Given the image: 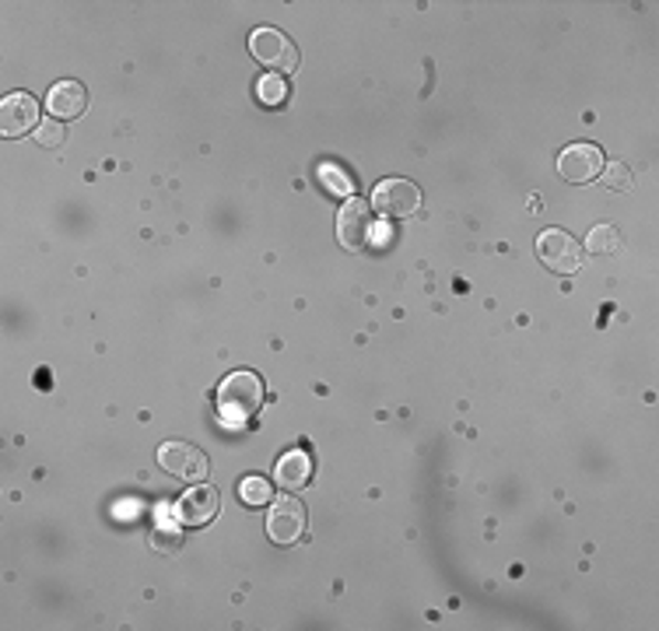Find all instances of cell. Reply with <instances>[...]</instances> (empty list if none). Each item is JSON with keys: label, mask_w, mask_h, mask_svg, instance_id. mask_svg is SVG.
I'll list each match as a JSON object with an SVG mask.
<instances>
[{"label": "cell", "mask_w": 659, "mask_h": 631, "mask_svg": "<svg viewBox=\"0 0 659 631\" xmlns=\"http://www.w3.org/2000/svg\"><path fill=\"white\" fill-rule=\"evenodd\" d=\"M256 98L264 106H285L288 103V82L281 74H264L256 82Z\"/></svg>", "instance_id": "15"}, {"label": "cell", "mask_w": 659, "mask_h": 631, "mask_svg": "<svg viewBox=\"0 0 659 631\" xmlns=\"http://www.w3.org/2000/svg\"><path fill=\"white\" fill-rule=\"evenodd\" d=\"M249 53L256 64L270 67V74H291V71H298V64H302L298 61V46L281 29H256L249 35Z\"/></svg>", "instance_id": "2"}, {"label": "cell", "mask_w": 659, "mask_h": 631, "mask_svg": "<svg viewBox=\"0 0 659 631\" xmlns=\"http://www.w3.org/2000/svg\"><path fill=\"white\" fill-rule=\"evenodd\" d=\"M372 204L365 201H358V196H351L348 204H341V211H337V243H341L344 249L358 253L369 239H372Z\"/></svg>", "instance_id": "7"}, {"label": "cell", "mask_w": 659, "mask_h": 631, "mask_svg": "<svg viewBox=\"0 0 659 631\" xmlns=\"http://www.w3.org/2000/svg\"><path fill=\"white\" fill-rule=\"evenodd\" d=\"M85 106H88V92H85V85H77V82H60L46 95V109H50L53 120H60V124L77 120V116L85 113Z\"/></svg>", "instance_id": "11"}, {"label": "cell", "mask_w": 659, "mask_h": 631, "mask_svg": "<svg viewBox=\"0 0 659 631\" xmlns=\"http://www.w3.org/2000/svg\"><path fill=\"white\" fill-rule=\"evenodd\" d=\"M176 520L183 526H208L217 512H222V495L211 484H193L190 491H183L176 502Z\"/></svg>", "instance_id": "9"}, {"label": "cell", "mask_w": 659, "mask_h": 631, "mask_svg": "<svg viewBox=\"0 0 659 631\" xmlns=\"http://www.w3.org/2000/svg\"><path fill=\"white\" fill-rule=\"evenodd\" d=\"M35 141L43 148H60L67 141V130H64V124H60V120H43L35 127Z\"/></svg>", "instance_id": "17"}, {"label": "cell", "mask_w": 659, "mask_h": 631, "mask_svg": "<svg viewBox=\"0 0 659 631\" xmlns=\"http://www.w3.org/2000/svg\"><path fill=\"white\" fill-rule=\"evenodd\" d=\"M235 495L243 505H270L274 502V484L264 478H243L235 488Z\"/></svg>", "instance_id": "14"}, {"label": "cell", "mask_w": 659, "mask_h": 631, "mask_svg": "<svg viewBox=\"0 0 659 631\" xmlns=\"http://www.w3.org/2000/svg\"><path fill=\"white\" fill-rule=\"evenodd\" d=\"M372 207L379 214H386V218H411V214L422 207V190H417L411 180L393 175V180H383V183L375 186Z\"/></svg>", "instance_id": "5"}, {"label": "cell", "mask_w": 659, "mask_h": 631, "mask_svg": "<svg viewBox=\"0 0 659 631\" xmlns=\"http://www.w3.org/2000/svg\"><path fill=\"white\" fill-rule=\"evenodd\" d=\"M267 534L274 544H298L306 534V505L285 495V499H274L270 502V512H267Z\"/></svg>", "instance_id": "6"}, {"label": "cell", "mask_w": 659, "mask_h": 631, "mask_svg": "<svg viewBox=\"0 0 659 631\" xmlns=\"http://www.w3.org/2000/svg\"><path fill=\"white\" fill-rule=\"evenodd\" d=\"M600 180L607 183V190H631V169L625 162H610L604 165Z\"/></svg>", "instance_id": "18"}, {"label": "cell", "mask_w": 659, "mask_h": 631, "mask_svg": "<svg viewBox=\"0 0 659 631\" xmlns=\"http://www.w3.org/2000/svg\"><path fill=\"white\" fill-rule=\"evenodd\" d=\"M607 165L604 151L596 145H568L562 154H557V172H562V180L568 183H593L600 180V172Z\"/></svg>", "instance_id": "8"}, {"label": "cell", "mask_w": 659, "mask_h": 631, "mask_svg": "<svg viewBox=\"0 0 659 631\" xmlns=\"http://www.w3.org/2000/svg\"><path fill=\"white\" fill-rule=\"evenodd\" d=\"M158 463H162V470H169L172 478L179 481H190V484H201L208 478V457H204V449H196L190 442H162V449H158Z\"/></svg>", "instance_id": "4"}, {"label": "cell", "mask_w": 659, "mask_h": 631, "mask_svg": "<svg viewBox=\"0 0 659 631\" xmlns=\"http://www.w3.org/2000/svg\"><path fill=\"white\" fill-rule=\"evenodd\" d=\"M312 478V457L309 449H288L281 460L274 463V484L277 488H288V491H298L306 488Z\"/></svg>", "instance_id": "12"}, {"label": "cell", "mask_w": 659, "mask_h": 631, "mask_svg": "<svg viewBox=\"0 0 659 631\" xmlns=\"http://www.w3.org/2000/svg\"><path fill=\"white\" fill-rule=\"evenodd\" d=\"M316 175H319V183H323V190H330L333 196H348V201H351L354 190H358L354 175L344 165H337V162H319Z\"/></svg>", "instance_id": "13"}, {"label": "cell", "mask_w": 659, "mask_h": 631, "mask_svg": "<svg viewBox=\"0 0 659 631\" xmlns=\"http://www.w3.org/2000/svg\"><path fill=\"white\" fill-rule=\"evenodd\" d=\"M264 400H267V386L256 372H249V368L228 372L214 393L217 421L225 428H246L259 414V407H264Z\"/></svg>", "instance_id": "1"}, {"label": "cell", "mask_w": 659, "mask_h": 631, "mask_svg": "<svg viewBox=\"0 0 659 631\" xmlns=\"http://www.w3.org/2000/svg\"><path fill=\"white\" fill-rule=\"evenodd\" d=\"M39 124V103L29 92H11L4 103H0V133L4 137H25Z\"/></svg>", "instance_id": "10"}, {"label": "cell", "mask_w": 659, "mask_h": 631, "mask_svg": "<svg viewBox=\"0 0 659 631\" xmlns=\"http://www.w3.org/2000/svg\"><path fill=\"white\" fill-rule=\"evenodd\" d=\"M536 256H541L544 267H551L554 274H575L586 260L583 243H578L572 232H562V228H548V232L536 235Z\"/></svg>", "instance_id": "3"}, {"label": "cell", "mask_w": 659, "mask_h": 631, "mask_svg": "<svg viewBox=\"0 0 659 631\" xmlns=\"http://www.w3.org/2000/svg\"><path fill=\"white\" fill-rule=\"evenodd\" d=\"M586 249L596 253V256H610L621 249V232L614 225H596L589 235H586Z\"/></svg>", "instance_id": "16"}]
</instances>
